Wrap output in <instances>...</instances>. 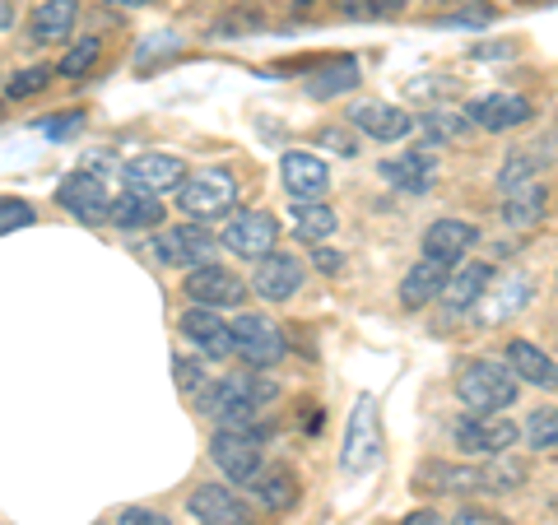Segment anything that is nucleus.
Instances as JSON below:
<instances>
[{
  "instance_id": "obj_1",
  "label": "nucleus",
  "mask_w": 558,
  "mask_h": 525,
  "mask_svg": "<svg viewBox=\"0 0 558 525\" xmlns=\"http://www.w3.org/2000/svg\"><path fill=\"white\" fill-rule=\"evenodd\" d=\"M275 400V381L260 377H219L201 391V414L215 418L219 428H252V418L260 414V405Z\"/></svg>"
},
{
  "instance_id": "obj_44",
  "label": "nucleus",
  "mask_w": 558,
  "mask_h": 525,
  "mask_svg": "<svg viewBox=\"0 0 558 525\" xmlns=\"http://www.w3.org/2000/svg\"><path fill=\"white\" fill-rule=\"evenodd\" d=\"M312 266H317L322 274H340L344 270V256L330 252V247H317V252H312Z\"/></svg>"
},
{
  "instance_id": "obj_30",
  "label": "nucleus",
  "mask_w": 558,
  "mask_h": 525,
  "mask_svg": "<svg viewBox=\"0 0 558 525\" xmlns=\"http://www.w3.org/2000/svg\"><path fill=\"white\" fill-rule=\"evenodd\" d=\"M359 84V61H330L317 80L307 84L312 98H336V94H349Z\"/></svg>"
},
{
  "instance_id": "obj_16",
  "label": "nucleus",
  "mask_w": 558,
  "mask_h": 525,
  "mask_svg": "<svg viewBox=\"0 0 558 525\" xmlns=\"http://www.w3.org/2000/svg\"><path fill=\"white\" fill-rule=\"evenodd\" d=\"M252 289L266 297V303H284V297H293V293L303 289V260L289 256V252H270V256L256 266Z\"/></svg>"
},
{
  "instance_id": "obj_12",
  "label": "nucleus",
  "mask_w": 558,
  "mask_h": 525,
  "mask_svg": "<svg viewBox=\"0 0 558 525\" xmlns=\"http://www.w3.org/2000/svg\"><path fill=\"white\" fill-rule=\"evenodd\" d=\"M279 178H284V191L293 196V205L322 200L326 186H330L326 163L317 159V154H307V149H289L284 159H279Z\"/></svg>"
},
{
  "instance_id": "obj_22",
  "label": "nucleus",
  "mask_w": 558,
  "mask_h": 525,
  "mask_svg": "<svg viewBox=\"0 0 558 525\" xmlns=\"http://www.w3.org/2000/svg\"><path fill=\"white\" fill-rule=\"evenodd\" d=\"M508 367L517 373V381H531L539 391H558V363L545 354V349H535L531 340L508 344Z\"/></svg>"
},
{
  "instance_id": "obj_11",
  "label": "nucleus",
  "mask_w": 558,
  "mask_h": 525,
  "mask_svg": "<svg viewBox=\"0 0 558 525\" xmlns=\"http://www.w3.org/2000/svg\"><path fill=\"white\" fill-rule=\"evenodd\" d=\"M126 186L140 191V196H154L159 200L163 191H178L186 182V163L178 159V154H140V159L126 163Z\"/></svg>"
},
{
  "instance_id": "obj_15",
  "label": "nucleus",
  "mask_w": 558,
  "mask_h": 525,
  "mask_svg": "<svg viewBox=\"0 0 558 525\" xmlns=\"http://www.w3.org/2000/svg\"><path fill=\"white\" fill-rule=\"evenodd\" d=\"M159 260L163 266H186V270H201L215 260V237L196 223H178V229H163L159 237Z\"/></svg>"
},
{
  "instance_id": "obj_14",
  "label": "nucleus",
  "mask_w": 558,
  "mask_h": 525,
  "mask_svg": "<svg viewBox=\"0 0 558 525\" xmlns=\"http://www.w3.org/2000/svg\"><path fill=\"white\" fill-rule=\"evenodd\" d=\"M465 117H470V126H480V131H517L535 117V108H531V98H521V94H484L470 102Z\"/></svg>"
},
{
  "instance_id": "obj_48",
  "label": "nucleus",
  "mask_w": 558,
  "mask_h": 525,
  "mask_svg": "<svg viewBox=\"0 0 558 525\" xmlns=\"http://www.w3.org/2000/svg\"><path fill=\"white\" fill-rule=\"evenodd\" d=\"M457 5H475V0H457Z\"/></svg>"
},
{
  "instance_id": "obj_40",
  "label": "nucleus",
  "mask_w": 558,
  "mask_h": 525,
  "mask_svg": "<svg viewBox=\"0 0 558 525\" xmlns=\"http://www.w3.org/2000/svg\"><path fill=\"white\" fill-rule=\"evenodd\" d=\"M400 10H405V0H349V14H359V20H387Z\"/></svg>"
},
{
  "instance_id": "obj_8",
  "label": "nucleus",
  "mask_w": 558,
  "mask_h": 525,
  "mask_svg": "<svg viewBox=\"0 0 558 525\" xmlns=\"http://www.w3.org/2000/svg\"><path fill=\"white\" fill-rule=\"evenodd\" d=\"M517 437L521 428L512 424L508 414H475V418H465V424L457 428V447L465 451V456H508V451L517 447Z\"/></svg>"
},
{
  "instance_id": "obj_39",
  "label": "nucleus",
  "mask_w": 558,
  "mask_h": 525,
  "mask_svg": "<svg viewBox=\"0 0 558 525\" xmlns=\"http://www.w3.org/2000/svg\"><path fill=\"white\" fill-rule=\"evenodd\" d=\"M526 297H531V284L521 274H512L508 284H502V293H498V312H502V317H512V312H521Z\"/></svg>"
},
{
  "instance_id": "obj_45",
  "label": "nucleus",
  "mask_w": 558,
  "mask_h": 525,
  "mask_svg": "<svg viewBox=\"0 0 558 525\" xmlns=\"http://www.w3.org/2000/svg\"><path fill=\"white\" fill-rule=\"evenodd\" d=\"M400 525H447V521H442V516H433V512H410Z\"/></svg>"
},
{
  "instance_id": "obj_18",
  "label": "nucleus",
  "mask_w": 558,
  "mask_h": 525,
  "mask_svg": "<svg viewBox=\"0 0 558 525\" xmlns=\"http://www.w3.org/2000/svg\"><path fill=\"white\" fill-rule=\"evenodd\" d=\"M186 506H191V516L205 521V525H247V506H242V498L223 484H201Z\"/></svg>"
},
{
  "instance_id": "obj_26",
  "label": "nucleus",
  "mask_w": 558,
  "mask_h": 525,
  "mask_svg": "<svg viewBox=\"0 0 558 525\" xmlns=\"http://www.w3.org/2000/svg\"><path fill=\"white\" fill-rule=\"evenodd\" d=\"M289 223H293V233H299L303 242H312V247H322V242H326L330 233L340 229L336 209H330V205H322V200H312V205H293Z\"/></svg>"
},
{
  "instance_id": "obj_41",
  "label": "nucleus",
  "mask_w": 558,
  "mask_h": 525,
  "mask_svg": "<svg viewBox=\"0 0 558 525\" xmlns=\"http://www.w3.org/2000/svg\"><path fill=\"white\" fill-rule=\"evenodd\" d=\"M117 525H172V521L159 516V512H149V506H126V512L117 516Z\"/></svg>"
},
{
  "instance_id": "obj_34",
  "label": "nucleus",
  "mask_w": 558,
  "mask_h": 525,
  "mask_svg": "<svg viewBox=\"0 0 558 525\" xmlns=\"http://www.w3.org/2000/svg\"><path fill=\"white\" fill-rule=\"evenodd\" d=\"M98 51H102V47H98V38H84V42H75V47L65 51V57H61V65H57V70H61L65 80H80L84 70H89V65L98 61Z\"/></svg>"
},
{
  "instance_id": "obj_23",
  "label": "nucleus",
  "mask_w": 558,
  "mask_h": 525,
  "mask_svg": "<svg viewBox=\"0 0 558 525\" xmlns=\"http://www.w3.org/2000/svg\"><path fill=\"white\" fill-rule=\"evenodd\" d=\"M112 229L121 233H140V229H159L163 223V205L154 196H140V191H126V196L112 200V215H108Z\"/></svg>"
},
{
  "instance_id": "obj_47",
  "label": "nucleus",
  "mask_w": 558,
  "mask_h": 525,
  "mask_svg": "<svg viewBox=\"0 0 558 525\" xmlns=\"http://www.w3.org/2000/svg\"><path fill=\"white\" fill-rule=\"evenodd\" d=\"M10 20H14V10H10V0H0V28H10Z\"/></svg>"
},
{
  "instance_id": "obj_19",
  "label": "nucleus",
  "mask_w": 558,
  "mask_h": 525,
  "mask_svg": "<svg viewBox=\"0 0 558 525\" xmlns=\"http://www.w3.org/2000/svg\"><path fill=\"white\" fill-rule=\"evenodd\" d=\"M349 126L381 139V145H391V139H405L414 131V117L400 108H387V102H359V108L349 112Z\"/></svg>"
},
{
  "instance_id": "obj_4",
  "label": "nucleus",
  "mask_w": 558,
  "mask_h": 525,
  "mask_svg": "<svg viewBox=\"0 0 558 525\" xmlns=\"http://www.w3.org/2000/svg\"><path fill=\"white\" fill-rule=\"evenodd\" d=\"M381 461V418H377V400L359 395L354 414H349V432H344V475H368Z\"/></svg>"
},
{
  "instance_id": "obj_49",
  "label": "nucleus",
  "mask_w": 558,
  "mask_h": 525,
  "mask_svg": "<svg viewBox=\"0 0 558 525\" xmlns=\"http://www.w3.org/2000/svg\"><path fill=\"white\" fill-rule=\"evenodd\" d=\"M299 5H307V0H299Z\"/></svg>"
},
{
  "instance_id": "obj_31",
  "label": "nucleus",
  "mask_w": 558,
  "mask_h": 525,
  "mask_svg": "<svg viewBox=\"0 0 558 525\" xmlns=\"http://www.w3.org/2000/svg\"><path fill=\"white\" fill-rule=\"evenodd\" d=\"M418 479L438 484V493H480V465L465 469V465H428Z\"/></svg>"
},
{
  "instance_id": "obj_2",
  "label": "nucleus",
  "mask_w": 558,
  "mask_h": 525,
  "mask_svg": "<svg viewBox=\"0 0 558 525\" xmlns=\"http://www.w3.org/2000/svg\"><path fill=\"white\" fill-rule=\"evenodd\" d=\"M517 391H521L517 373L508 363H498V358H470L457 373V395L465 400V410H475V414L508 410L517 400Z\"/></svg>"
},
{
  "instance_id": "obj_32",
  "label": "nucleus",
  "mask_w": 558,
  "mask_h": 525,
  "mask_svg": "<svg viewBox=\"0 0 558 525\" xmlns=\"http://www.w3.org/2000/svg\"><path fill=\"white\" fill-rule=\"evenodd\" d=\"M526 186H535V159H531V154H512L508 168L498 172V191H502V200L517 196V191H526Z\"/></svg>"
},
{
  "instance_id": "obj_28",
  "label": "nucleus",
  "mask_w": 558,
  "mask_h": 525,
  "mask_svg": "<svg viewBox=\"0 0 558 525\" xmlns=\"http://www.w3.org/2000/svg\"><path fill=\"white\" fill-rule=\"evenodd\" d=\"M521 484H526V465H521L512 451L480 465V493H517Z\"/></svg>"
},
{
  "instance_id": "obj_29",
  "label": "nucleus",
  "mask_w": 558,
  "mask_h": 525,
  "mask_svg": "<svg viewBox=\"0 0 558 525\" xmlns=\"http://www.w3.org/2000/svg\"><path fill=\"white\" fill-rule=\"evenodd\" d=\"M539 215H545V186H539V182L502 200V219H508L512 229H531V223H535Z\"/></svg>"
},
{
  "instance_id": "obj_7",
  "label": "nucleus",
  "mask_w": 558,
  "mask_h": 525,
  "mask_svg": "<svg viewBox=\"0 0 558 525\" xmlns=\"http://www.w3.org/2000/svg\"><path fill=\"white\" fill-rule=\"evenodd\" d=\"M233 340H238L242 363H252V367H275L289 354L284 330H279L270 317H260V312H242V317L233 321Z\"/></svg>"
},
{
  "instance_id": "obj_6",
  "label": "nucleus",
  "mask_w": 558,
  "mask_h": 525,
  "mask_svg": "<svg viewBox=\"0 0 558 525\" xmlns=\"http://www.w3.org/2000/svg\"><path fill=\"white\" fill-rule=\"evenodd\" d=\"M275 237H279V223H275V215H266V209H242V215H233L219 233L223 247L242 260H266L275 252Z\"/></svg>"
},
{
  "instance_id": "obj_5",
  "label": "nucleus",
  "mask_w": 558,
  "mask_h": 525,
  "mask_svg": "<svg viewBox=\"0 0 558 525\" xmlns=\"http://www.w3.org/2000/svg\"><path fill=\"white\" fill-rule=\"evenodd\" d=\"M260 432L256 428H219L209 437V461H215L233 484H252L260 475Z\"/></svg>"
},
{
  "instance_id": "obj_3",
  "label": "nucleus",
  "mask_w": 558,
  "mask_h": 525,
  "mask_svg": "<svg viewBox=\"0 0 558 525\" xmlns=\"http://www.w3.org/2000/svg\"><path fill=\"white\" fill-rule=\"evenodd\" d=\"M233 200H238V182H233V172H223V168L186 172V182L178 186V205L191 219H219L233 209Z\"/></svg>"
},
{
  "instance_id": "obj_20",
  "label": "nucleus",
  "mask_w": 558,
  "mask_h": 525,
  "mask_svg": "<svg viewBox=\"0 0 558 525\" xmlns=\"http://www.w3.org/2000/svg\"><path fill=\"white\" fill-rule=\"evenodd\" d=\"M433 172H438V159H433L428 149H410V154H396V159L381 163V178L396 191H405V196H424L433 186Z\"/></svg>"
},
{
  "instance_id": "obj_21",
  "label": "nucleus",
  "mask_w": 558,
  "mask_h": 525,
  "mask_svg": "<svg viewBox=\"0 0 558 525\" xmlns=\"http://www.w3.org/2000/svg\"><path fill=\"white\" fill-rule=\"evenodd\" d=\"M451 266H442V260H418V266H410V274L400 279V303H405L410 312H418V307H428L433 297H442L447 293V274Z\"/></svg>"
},
{
  "instance_id": "obj_25",
  "label": "nucleus",
  "mask_w": 558,
  "mask_h": 525,
  "mask_svg": "<svg viewBox=\"0 0 558 525\" xmlns=\"http://www.w3.org/2000/svg\"><path fill=\"white\" fill-rule=\"evenodd\" d=\"M252 498L266 512H289L299 502V479H293V469H266V475L252 479Z\"/></svg>"
},
{
  "instance_id": "obj_24",
  "label": "nucleus",
  "mask_w": 558,
  "mask_h": 525,
  "mask_svg": "<svg viewBox=\"0 0 558 525\" xmlns=\"http://www.w3.org/2000/svg\"><path fill=\"white\" fill-rule=\"evenodd\" d=\"M80 20V0H43L38 10H33V42H65L70 28Z\"/></svg>"
},
{
  "instance_id": "obj_38",
  "label": "nucleus",
  "mask_w": 558,
  "mask_h": 525,
  "mask_svg": "<svg viewBox=\"0 0 558 525\" xmlns=\"http://www.w3.org/2000/svg\"><path fill=\"white\" fill-rule=\"evenodd\" d=\"M424 131H428L433 139H461V135L470 131V117H451V112H433V117H424Z\"/></svg>"
},
{
  "instance_id": "obj_9",
  "label": "nucleus",
  "mask_w": 558,
  "mask_h": 525,
  "mask_svg": "<svg viewBox=\"0 0 558 525\" xmlns=\"http://www.w3.org/2000/svg\"><path fill=\"white\" fill-rule=\"evenodd\" d=\"M57 200L80 223H108V215H112V191L94 168L89 172H70V178L57 186Z\"/></svg>"
},
{
  "instance_id": "obj_27",
  "label": "nucleus",
  "mask_w": 558,
  "mask_h": 525,
  "mask_svg": "<svg viewBox=\"0 0 558 525\" xmlns=\"http://www.w3.org/2000/svg\"><path fill=\"white\" fill-rule=\"evenodd\" d=\"M488 279H494V270H488V266H480V260H470L465 270H457V274L447 279V293H442V297H447V303L457 307V312H470V307H475L480 297H484Z\"/></svg>"
},
{
  "instance_id": "obj_13",
  "label": "nucleus",
  "mask_w": 558,
  "mask_h": 525,
  "mask_svg": "<svg viewBox=\"0 0 558 525\" xmlns=\"http://www.w3.org/2000/svg\"><path fill=\"white\" fill-rule=\"evenodd\" d=\"M182 335L201 349L205 358H229L238 354V340H233V326L219 317V312H209V307H191L182 312Z\"/></svg>"
},
{
  "instance_id": "obj_36",
  "label": "nucleus",
  "mask_w": 558,
  "mask_h": 525,
  "mask_svg": "<svg viewBox=\"0 0 558 525\" xmlns=\"http://www.w3.org/2000/svg\"><path fill=\"white\" fill-rule=\"evenodd\" d=\"M317 149H326V154H340V159H354L359 154V139H354V126H326V131H317Z\"/></svg>"
},
{
  "instance_id": "obj_17",
  "label": "nucleus",
  "mask_w": 558,
  "mask_h": 525,
  "mask_svg": "<svg viewBox=\"0 0 558 525\" xmlns=\"http://www.w3.org/2000/svg\"><path fill=\"white\" fill-rule=\"evenodd\" d=\"M480 242V229L465 219H438L428 223L424 233V256L428 260H442V266H457V260H465V252Z\"/></svg>"
},
{
  "instance_id": "obj_33",
  "label": "nucleus",
  "mask_w": 558,
  "mask_h": 525,
  "mask_svg": "<svg viewBox=\"0 0 558 525\" xmlns=\"http://www.w3.org/2000/svg\"><path fill=\"white\" fill-rule=\"evenodd\" d=\"M526 442L535 451H558V405L554 410H535L526 418Z\"/></svg>"
},
{
  "instance_id": "obj_42",
  "label": "nucleus",
  "mask_w": 558,
  "mask_h": 525,
  "mask_svg": "<svg viewBox=\"0 0 558 525\" xmlns=\"http://www.w3.org/2000/svg\"><path fill=\"white\" fill-rule=\"evenodd\" d=\"M201 381H205V367L196 358H178V387L182 391H196Z\"/></svg>"
},
{
  "instance_id": "obj_37",
  "label": "nucleus",
  "mask_w": 558,
  "mask_h": 525,
  "mask_svg": "<svg viewBox=\"0 0 558 525\" xmlns=\"http://www.w3.org/2000/svg\"><path fill=\"white\" fill-rule=\"evenodd\" d=\"M51 75H57V70H47V65L24 70V75H14V80H10V98H33V94H43L47 84H51Z\"/></svg>"
},
{
  "instance_id": "obj_35",
  "label": "nucleus",
  "mask_w": 558,
  "mask_h": 525,
  "mask_svg": "<svg viewBox=\"0 0 558 525\" xmlns=\"http://www.w3.org/2000/svg\"><path fill=\"white\" fill-rule=\"evenodd\" d=\"M33 223V205L20 196H0V237L14 233V229H28Z\"/></svg>"
},
{
  "instance_id": "obj_43",
  "label": "nucleus",
  "mask_w": 558,
  "mask_h": 525,
  "mask_svg": "<svg viewBox=\"0 0 558 525\" xmlns=\"http://www.w3.org/2000/svg\"><path fill=\"white\" fill-rule=\"evenodd\" d=\"M451 525H512L508 516H494V512H480V506H461Z\"/></svg>"
},
{
  "instance_id": "obj_10",
  "label": "nucleus",
  "mask_w": 558,
  "mask_h": 525,
  "mask_svg": "<svg viewBox=\"0 0 558 525\" xmlns=\"http://www.w3.org/2000/svg\"><path fill=\"white\" fill-rule=\"evenodd\" d=\"M182 289H186L191 303L209 307V312H223V307H242V303H247V284H242L233 270L215 266V260H209V266H201V270H191Z\"/></svg>"
},
{
  "instance_id": "obj_46",
  "label": "nucleus",
  "mask_w": 558,
  "mask_h": 525,
  "mask_svg": "<svg viewBox=\"0 0 558 525\" xmlns=\"http://www.w3.org/2000/svg\"><path fill=\"white\" fill-rule=\"evenodd\" d=\"M108 5H117V10H145V5H154V0H108Z\"/></svg>"
}]
</instances>
